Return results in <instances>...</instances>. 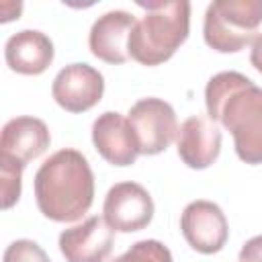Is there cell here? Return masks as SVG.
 Returning <instances> with one entry per match:
<instances>
[{"mask_svg":"<svg viewBox=\"0 0 262 262\" xmlns=\"http://www.w3.org/2000/svg\"><path fill=\"white\" fill-rule=\"evenodd\" d=\"M207 117L231 135L246 164H262V88L239 72H219L205 88Z\"/></svg>","mask_w":262,"mask_h":262,"instance_id":"6da1fadb","label":"cell"},{"mask_svg":"<svg viewBox=\"0 0 262 262\" xmlns=\"http://www.w3.org/2000/svg\"><path fill=\"white\" fill-rule=\"evenodd\" d=\"M35 201L39 211L59 223L78 221L94 201V174L78 149L51 154L35 174Z\"/></svg>","mask_w":262,"mask_h":262,"instance_id":"7a4b0ae2","label":"cell"},{"mask_svg":"<svg viewBox=\"0 0 262 262\" xmlns=\"http://www.w3.org/2000/svg\"><path fill=\"white\" fill-rule=\"evenodd\" d=\"M145 10L129 35V57L141 66H160L168 61L186 41L190 29L188 0H137Z\"/></svg>","mask_w":262,"mask_h":262,"instance_id":"3957f363","label":"cell"},{"mask_svg":"<svg viewBox=\"0 0 262 262\" xmlns=\"http://www.w3.org/2000/svg\"><path fill=\"white\" fill-rule=\"evenodd\" d=\"M262 25V0H215L207 6L203 37L219 53H237L254 43Z\"/></svg>","mask_w":262,"mask_h":262,"instance_id":"277c9868","label":"cell"},{"mask_svg":"<svg viewBox=\"0 0 262 262\" xmlns=\"http://www.w3.org/2000/svg\"><path fill=\"white\" fill-rule=\"evenodd\" d=\"M127 121L137 141V149L143 156L162 154L178 135L176 113L170 102L162 98H141L129 113Z\"/></svg>","mask_w":262,"mask_h":262,"instance_id":"5b68a950","label":"cell"},{"mask_svg":"<svg viewBox=\"0 0 262 262\" xmlns=\"http://www.w3.org/2000/svg\"><path fill=\"white\" fill-rule=\"evenodd\" d=\"M102 217L113 231H139L154 219V201L141 184L119 182L104 196Z\"/></svg>","mask_w":262,"mask_h":262,"instance_id":"8992f818","label":"cell"},{"mask_svg":"<svg viewBox=\"0 0 262 262\" xmlns=\"http://www.w3.org/2000/svg\"><path fill=\"white\" fill-rule=\"evenodd\" d=\"M104 94L102 74L88 63H70L51 84L53 100L68 113H86L100 102Z\"/></svg>","mask_w":262,"mask_h":262,"instance_id":"52a82bcc","label":"cell"},{"mask_svg":"<svg viewBox=\"0 0 262 262\" xmlns=\"http://www.w3.org/2000/svg\"><path fill=\"white\" fill-rule=\"evenodd\" d=\"M180 231L188 246L201 254L219 252L229 237L227 219L221 207L203 199L184 207L180 215Z\"/></svg>","mask_w":262,"mask_h":262,"instance_id":"ba28073f","label":"cell"},{"mask_svg":"<svg viewBox=\"0 0 262 262\" xmlns=\"http://www.w3.org/2000/svg\"><path fill=\"white\" fill-rule=\"evenodd\" d=\"M113 233L104 217L92 215L59 233V252L66 262H104L113 250Z\"/></svg>","mask_w":262,"mask_h":262,"instance_id":"9c48e42d","label":"cell"},{"mask_svg":"<svg viewBox=\"0 0 262 262\" xmlns=\"http://www.w3.org/2000/svg\"><path fill=\"white\" fill-rule=\"evenodd\" d=\"M176 149L180 160L192 168H209L221 151V131L207 115H192L180 127L176 135Z\"/></svg>","mask_w":262,"mask_h":262,"instance_id":"30bf717a","label":"cell"},{"mask_svg":"<svg viewBox=\"0 0 262 262\" xmlns=\"http://www.w3.org/2000/svg\"><path fill=\"white\" fill-rule=\"evenodd\" d=\"M135 23V16L127 10H108L98 16L88 35L92 55L106 63H125L129 59V35Z\"/></svg>","mask_w":262,"mask_h":262,"instance_id":"8fae6325","label":"cell"},{"mask_svg":"<svg viewBox=\"0 0 262 262\" xmlns=\"http://www.w3.org/2000/svg\"><path fill=\"white\" fill-rule=\"evenodd\" d=\"M92 143L96 151L113 166H131L139 156L131 125L117 111L98 115V119L92 123Z\"/></svg>","mask_w":262,"mask_h":262,"instance_id":"7c38bea8","label":"cell"},{"mask_svg":"<svg viewBox=\"0 0 262 262\" xmlns=\"http://www.w3.org/2000/svg\"><path fill=\"white\" fill-rule=\"evenodd\" d=\"M51 143L47 125L37 117H14L2 127L0 135V156L10 158L27 166L37 160Z\"/></svg>","mask_w":262,"mask_h":262,"instance_id":"4fadbf2b","label":"cell"},{"mask_svg":"<svg viewBox=\"0 0 262 262\" xmlns=\"http://www.w3.org/2000/svg\"><path fill=\"white\" fill-rule=\"evenodd\" d=\"M4 57L12 72L25 76H39L53 61V43L45 33L25 29L14 33L6 41Z\"/></svg>","mask_w":262,"mask_h":262,"instance_id":"5bb4252c","label":"cell"},{"mask_svg":"<svg viewBox=\"0 0 262 262\" xmlns=\"http://www.w3.org/2000/svg\"><path fill=\"white\" fill-rule=\"evenodd\" d=\"M23 164L12 162L10 158L0 156V192H2V209H10L20 199V178Z\"/></svg>","mask_w":262,"mask_h":262,"instance_id":"9a60e30c","label":"cell"},{"mask_svg":"<svg viewBox=\"0 0 262 262\" xmlns=\"http://www.w3.org/2000/svg\"><path fill=\"white\" fill-rule=\"evenodd\" d=\"M111 262H172V254L158 239H141Z\"/></svg>","mask_w":262,"mask_h":262,"instance_id":"2e32d148","label":"cell"},{"mask_svg":"<svg viewBox=\"0 0 262 262\" xmlns=\"http://www.w3.org/2000/svg\"><path fill=\"white\" fill-rule=\"evenodd\" d=\"M4 262H51V260L37 242L16 239L4 250Z\"/></svg>","mask_w":262,"mask_h":262,"instance_id":"e0dca14e","label":"cell"},{"mask_svg":"<svg viewBox=\"0 0 262 262\" xmlns=\"http://www.w3.org/2000/svg\"><path fill=\"white\" fill-rule=\"evenodd\" d=\"M237 262H262V235H256L242 246Z\"/></svg>","mask_w":262,"mask_h":262,"instance_id":"ac0fdd59","label":"cell"},{"mask_svg":"<svg viewBox=\"0 0 262 262\" xmlns=\"http://www.w3.org/2000/svg\"><path fill=\"white\" fill-rule=\"evenodd\" d=\"M250 63L254 66V70H258L262 74V33L254 39L252 43V51H250Z\"/></svg>","mask_w":262,"mask_h":262,"instance_id":"d6986e66","label":"cell"}]
</instances>
